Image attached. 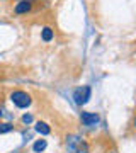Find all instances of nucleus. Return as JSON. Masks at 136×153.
<instances>
[{
    "label": "nucleus",
    "instance_id": "f257e3e1",
    "mask_svg": "<svg viewBox=\"0 0 136 153\" xmlns=\"http://www.w3.org/2000/svg\"><path fill=\"white\" fill-rule=\"evenodd\" d=\"M10 100L14 102V105L21 107V109L31 105V95H29L27 92H24V90H16V92H12L10 94Z\"/></svg>",
    "mask_w": 136,
    "mask_h": 153
},
{
    "label": "nucleus",
    "instance_id": "f03ea898",
    "mask_svg": "<svg viewBox=\"0 0 136 153\" xmlns=\"http://www.w3.org/2000/svg\"><path fill=\"white\" fill-rule=\"evenodd\" d=\"M90 94H92L90 87H88V85H85V87L77 88L75 92H73V99H75V102L78 105H82V104H85L88 99H90Z\"/></svg>",
    "mask_w": 136,
    "mask_h": 153
},
{
    "label": "nucleus",
    "instance_id": "7ed1b4c3",
    "mask_svg": "<svg viewBox=\"0 0 136 153\" xmlns=\"http://www.w3.org/2000/svg\"><path fill=\"white\" fill-rule=\"evenodd\" d=\"M80 119L85 126H95L99 121H100V117H99V114H95V112H82Z\"/></svg>",
    "mask_w": 136,
    "mask_h": 153
},
{
    "label": "nucleus",
    "instance_id": "20e7f679",
    "mask_svg": "<svg viewBox=\"0 0 136 153\" xmlns=\"http://www.w3.org/2000/svg\"><path fill=\"white\" fill-rule=\"evenodd\" d=\"M31 9H33V4L27 2V0H22V2H19V4L14 7V12H16L17 16H21V14H27Z\"/></svg>",
    "mask_w": 136,
    "mask_h": 153
},
{
    "label": "nucleus",
    "instance_id": "39448f33",
    "mask_svg": "<svg viewBox=\"0 0 136 153\" xmlns=\"http://www.w3.org/2000/svg\"><path fill=\"white\" fill-rule=\"evenodd\" d=\"M36 131L46 136V134H49V133H51V129H49V126L46 124V123H38V124H36Z\"/></svg>",
    "mask_w": 136,
    "mask_h": 153
},
{
    "label": "nucleus",
    "instance_id": "423d86ee",
    "mask_svg": "<svg viewBox=\"0 0 136 153\" xmlns=\"http://www.w3.org/2000/svg\"><path fill=\"white\" fill-rule=\"evenodd\" d=\"M41 38H43V41H51L53 39V29L51 27H44L43 29V33H41Z\"/></svg>",
    "mask_w": 136,
    "mask_h": 153
},
{
    "label": "nucleus",
    "instance_id": "0eeeda50",
    "mask_svg": "<svg viewBox=\"0 0 136 153\" xmlns=\"http://www.w3.org/2000/svg\"><path fill=\"white\" fill-rule=\"evenodd\" d=\"M46 145H48V143H46V140H38V141L34 143V146H33V150L36 153H41L44 150V148H46Z\"/></svg>",
    "mask_w": 136,
    "mask_h": 153
},
{
    "label": "nucleus",
    "instance_id": "6e6552de",
    "mask_svg": "<svg viewBox=\"0 0 136 153\" xmlns=\"http://www.w3.org/2000/svg\"><path fill=\"white\" fill-rule=\"evenodd\" d=\"M9 131H12V124H9V123L0 124V134H2V133H9Z\"/></svg>",
    "mask_w": 136,
    "mask_h": 153
},
{
    "label": "nucleus",
    "instance_id": "1a4fd4ad",
    "mask_svg": "<svg viewBox=\"0 0 136 153\" xmlns=\"http://www.w3.org/2000/svg\"><path fill=\"white\" fill-rule=\"evenodd\" d=\"M88 152V148H87V145H85V143H82L80 146L77 148V153H87Z\"/></svg>",
    "mask_w": 136,
    "mask_h": 153
},
{
    "label": "nucleus",
    "instance_id": "9d476101",
    "mask_svg": "<svg viewBox=\"0 0 136 153\" xmlns=\"http://www.w3.org/2000/svg\"><path fill=\"white\" fill-rule=\"evenodd\" d=\"M31 121H33V116H31V114L22 116V123H26V124H27V123H31Z\"/></svg>",
    "mask_w": 136,
    "mask_h": 153
},
{
    "label": "nucleus",
    "instance_id": "9b49d317",
    "mask_svg": "<svg viewBox=\"0 0 136 153\" xmlns=\"http://www.w3.org/2000/svg\"><path fill=\"white\" fill-rule=\"evenodd\" d=\"M135 124H136V121H135Z\"/></svg>",
    "mask_w": 136,
    "mask_h": 153
}]
</instances>
